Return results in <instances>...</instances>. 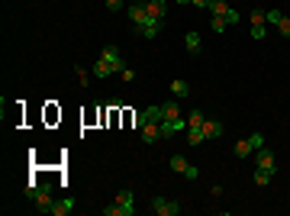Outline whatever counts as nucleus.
<instances>
[{"instance_id": "nucleus-1", "label": "nucleus", "mask_w": 290, "mask_h": 216, "mask_svg": "<svg viewBox=\"0 0 290 216\" xmlns=\"http://www.w3.org/2000/svg\"><path fill=\"white\" fill-rule=\"evenodd\" d=\"M32 207H36L39 213H52V207H55V187H52V181H46L42 191L32 197Z\"/></svg>"}, {"instance_id": "nucleus-2", "label": "nucleus", "mask_w": 290, "mask_h": 216, "mask_svg": "<svg viewBox=\"0 0 290 216\" xmlns=\"http://www.w3.org/2000/svg\"><path fill=\"white\" fill-rule=\"evenodd\" d=\"M261 145H265V136H261V132H252L248 139H239V142H236V155H239V158H245V155L258 152Z\"/></svg>"}, {"instance_id": "nucleus-3", "label": "nucleus", "mask_w": 290, "mask_h": 216, "mask_svg": "<svg viewBox=\"0 0 290 216\" xmlns=\"http://www.w3.org/2000/svg\"><path fill=\"white\" fill-rule=\"evenodd\" d=\"M152 213L155 216H177L181 213V203L177 200H165V197H155L152 200Z\"/></svg>"}, {"instance_id": "nucleus-4", "label": "nucleus", "mask_w": 290, "mask_h": 216, "mask_svg": "<svg viewBox=\"0 0 290 216\" xmlns=\"http://www.w3.org/2000/svg\"><path fill=\"white\" fill-rule=\"evenodd\" d=\"M139 129H142V142L145 145H155V142L161 139V120H148V123H142Z\"/></svg>"}, {"instance_id": "nucleus-5", "label": "nucleus", "mask_w": 290, "mask_h": 216, "mask_svg": "<svg viewBox=\"0 0 290 216\" xmlns=\"http://www.w3.org/2000/svg\"><path fill=\"white\" fill-rule=\"evenodd\" d=\"M100 58H103V62H110V65H113V71H116V74H120V71L126 68V62H122V52H120V48H116V46H107V48H103V52H100Z\"/></svg>"}, {"instance_id": "nucleus-6", "label": "nucleus", "mask_w": 290, "mask_h": 216, "mask_svg": "<svg viewBox=\"0 0 290 216\" xmlns=\"http://www.w3.org/2000/svg\"><path fill=\"white\" fill-rule=\"evenodd\" d=\"M171 171H177V174H187L191 181L200 178V171L193 168V165H187V158H181V155H174V158H171Z\"/></svg>"}, {"instance_id": "nucleus-7", "label": "nucleus", "mask_w": 290, "mask_h": 216, "mask_svg": "<svg viewBox=\"0 0 290 216\" xmlns=\"http://www.w3.org/2000/svg\"><path fill=\"white\" fill-rule=\"evenodd\" d=\"M255 165H258V168H265V171H277V158H274V152H267L265 145L255 152Z\"/></svg>"}, {"instance_id": "nucleus-8", "label": "nucleus", "mask_w": 290, "mask_h": 216, "mask_svg": "<svg viewBox=\"0 0 290 216\" xmlns=\"http://www.w3.org/2000/svg\"><path fill=\"white\" fill-rule=\"evenodd\" d=\"M177 129H187V120L177 116V120H161V139H171Z\"/></svg>"}, {"instance_id": "nucleus-9", "label": "nucleus", "mask_w": 290, "mask_h": 216, "mask_svg": "<svg viewBox=\"0 0 290 216\" xmlns=\"http://www.w3.org/2000/svg\"><path fill=\"white\" fill-rule=\"evenodd\" d=\"M129 20L136 23V29H142L145 20H148V10H145V3H129Z\"/></svg>"}, {"instance_id": "nucleus-10", "label": "nucleus", "mask_w": 290, "mask_h": 216, "mask_svg": "<svg viewBox=\"0 0 290 216\" xmlns=\"http://www.w3.org/2000/svg\"><path fill=\"white\" fill-rule=\"evenodd\" d=\"M222 132H226V126H222L219 120H203V136L206 139H222Z\"/></svg>"}, {"instance_id": "nucleus-11", "label": "nucleus", "mask_w": 290, "mask_h": 216, "mask_svg": "<svg viewBox=\"0 0 290 216\" xmlns=\"http://www.w3.org/2000/svg\"><path fill=\"white\" fill-rule=\"evenodd\" d=\"M145 10H148V16H155V20H165L168 0H145Z\"/></svg>"}, {"instance_id": "nucleus-12", "label": "nucleus", "mask_w": 290, "mask_h": 216, "mask_svg": "<svg viewBox=\"0 0 290 216\" xmlns=\"http://www.w3.org/2000/svg\"><path fill=\"white\" fill-rule=\"evenodd\" d=\"M139 32H142L145 39H155V36L161 32V20H155V16H148V20H145V26H142Z\"/></svg>"}, {"instance_id": "nucleus-13", "label": "nucleus", "mask_w": 290, "mask_h": 216, "mask_svg": "<svg viewBox=\"0 0 290 216\" xmlns=\"http://www.w3.org/2000/svg\"><path fill=\"white\" fill-rule=\"evenodd\" d=\"M71 210H74V197H65V200H55L52 216H68Z\"/></svg>"}, {"instance_id": "nucleus-14", "label": "nucleus", "mask_w": 290, "mask_h": 216, "mask_svg": "<svg viewBox=\"0 0 290 216\" xmlns=\"http://www.w3.org/2000/svg\"><path fill=\"white\" fill-rule=\"evenodd\" d=\"M103 216H136V207H122V203H116V207H103Z\"/></svg>"}, {"instance_id": "nucleus-15", "label": "nucleus", "mask_w": 290, "mask_h": 216, "mask_svg": "<svg viewBox=\"0 0 290 216\" xmlns=\"http://www.w3.org/2000/svg\"><path fill=\"white\" fill-rule=\"evenodd\" d=\"M94 74H97V77H113L116 71H113V65H110V62L97 58V62H94Z\"/></svg>"}, {"instance_id": "nucleus-16", "label": "nucleus", "mask_w": 290, "mask_h": 216, "mask_svg": "<svg viewBox=\"0 0 290 216\" xmlns=\"http://www.w3.org/2000/svg\"><path fill=\"white\" fill-rule=\"evenodd\" d=\"M271 178H274V171H265V168H255V184H258V187H267V184H271Z\"/></svg>"}, {"instance_id": "nucleus-17", "label": "nucleus", "mask_w": 290, "mask_h": 216, "mask_svg": "<svg viewBox=\"0 0 290 216\" xmlns=\"http://www.w3.org/2000/svg\"><path fill=\"white\" fill-rule=\"evenodd\" d=\"M184 42H187V52L191 55H200V46H203V42H200V32H187Z\"/></svg>"}, {"instance_id": "nucleus-18", "label": "nucleus", "mask_w": 290, "mask_h": 216, "mask_svg": "<svg viewBox=\"0 0 290 216\" xmlns=\"http://www.w3.org/2000/svg\"><path fill=\"white\" fill-rule=\"evenodd\" d=\"M203 110H191V116H187V129H200V126H203Z\"/></svg>"}, {"instance_id": "nucleus-19", "label": "nucleus", "mask_w": 290, "mask_h": 216, "mask_svg": "<svg viewBox=\"0 0 290 216\" xmlns=\"http://www.w3.org/2000/svg\"><path fill=\"white\" fill-rule=\"evenodd\" d=\"M116 203H122V207H132V203H136V193H132L129 187H122V191L116 193Z\"/></svg>"}, {"instance_id": "nucleus-20", "label": "nucleus", "mask_w": 290, "mask_h": 216, "mask_svg": "<svg viewBox=\"0 0 290 216\" xmlns=\"http://www.w3.org/2000/svg\"><path fill=\"white\" fill-rule=\"evenodd\" d=\"M210 10H213V16H222V20H226V13H229V3H226V0H213V3H210Z\"/></svg>"}, {"instance_id": "nucleus-21", "label": "nucleus", "mask_w": 290, "mask_h": 216, "mask_svg": "<svg viewBox=\"0 0 290 216\" xmlns=\"http://www.w3.org/2000/svg\"><path fill=\"white\" fill-rule=\"evenodd\" d=\"M171 94H174V97H187V94H191V84H187V81H171Z\"/></svg>"}, {"instance_id": "nucleus-22", "label": "nucleus", "mask_w": 290, "mask_h": 216, "mask_svg": "<svg viewBox=\"0 0 290 216\" xmlns=\"http://www.w3.org/2000/svg\"><path fill=\"white\" fill-rule=\"evenodd\" d=\"M177 116H181V107H177V103H165V107H161V120H177Z\"/></svg>"}, {"instance_id": "nucleus-23", "label": "nucleus", "mask_w": 290, "mask_h": 216, "mask_svg": "<svg viewBox=\"0 0 290 216\" xmlns=\"http://www.w3.org/2000/svg\"><path fill=\"white\" fill-rule=\"evenodd\" d=\"M203 139H206V136H203V126H200V129H187V142H191V145H200Z\"/></svg>"}, {"instance_id": "nucleus-24", "label": "nucleus", "mask_w": 290, "mask_h": 216, "mask_svg": "<svg viewBox=\"0 0 290 216\" xmlns=\"http://www.w3.org/2000/svg\"><path fill=\"white\" fill-rule=\"evenodd\" d=\"M39 191H42V184H39V181H29V184H26V191H23V193H26V200H32Z\"/></svg>"}, {"instance_id": "nucleus-25", "label": "nucleus", "mask_w": 290, "mask_h": 216, "mask_svg": "<svg viewBox=\"0 0 290 216\" xmlns=\"http://www.w3.org/2000/svg\"><path fill=\"white\" fill-rule=\"evenodd\" d=\"M265 23H267L265 10H252V26H265Z\"/></svg>"}, {"instance_id": "nucleus-26", "label": "nucleus", "mask_w": 290, "mask_h": 216, "mask_svg": "<svg viewBox=\"0 0 290 216\" xmlns=\"http://www.w3.org/2000/svg\"><path fill=\"white\" fill-rule=\"evenodd\" d=\"M277 29H281L284 39H290V16H281V20H277Z\"/></svg>"}, {"instance_id": "nucleus-27", "label": "nucleus", "mask_w": 290, "mask_h": 216, "mask_svg": "<svg viewBox=\"0 0 290 216\" xmlns=\"http://www.w3.org/2000/svg\"><path fill=\"white\" fill-rule=\"evenodd\" d=\"M210 26H213V32H226V26H229V23H226L222 16H213V23H210Z\"/></svg>"}, {"instance_id": "nucleus-28", "label": "nucleus", "mask_w": 290, "mask_h": 216, "mask_svg": "<svg viewBox=\"0 0 290 216\" xmlns=\"http://www.w3.org/2000/svg\"><path fill=\"white\" fill-rule=\"evenodd\" d=\"M77 81H81V87H87V84H91V77H87L84 65H77Z\"/></svg>"}, {"instance_id": "nucleus-29", "label": "nucleus", "mask_w": 290, "mask_h": 216, "mask_svg": "<svg viewBox=\"0 0 290 216\" xmlns=\"http://www.w3.org/2000/svg\"><path fill=\"white\" fill-rule=\"evenodd\" d=\"M252 39L261 42V39H265V26H252Z\"/></svg>"}, {"instance_id": "nucleus-30", "label": "nucleus", "mask_w": 290, "mask_h": 216, "mask_svg": "<svg viewBox=\"0 0 290 216\" xmlns=\"http://www.w3.org/2000/svg\"><path fill=\"white\" fill-rule=\"evenodd\" d=\"M226 23H229V26L239 23V10H229V13H226Z\"/></svg>"}, {"instance_id": "nucleus-31", "label": "nucleus", "mask_w": 290, "mask_h": 216, "mask_svg": "<svg viewBox=\"0 0 290 216\" xmlns=\"http://www.w3.org/2000/svg\"><path fill=\"white\" fill-rule=\"evenodd\" d=\"M281 16H284L281 10H267V23H277V20H281Z\"/></svg>"}, {"instance_id": "nucleus-32", "label": "nucleus", "mask_w": 290, "mask_h": 216, "mask_svg": "<svg viewBox=\"0 0 290 216\" xmlns=\"http://www.w3.org/2000/svg\"><path fill=\"white\" fill-rule=\"evenodd\" d=\"M122 3H126V0H107V10H120Z\"/></svg>"}, {"instance_id": "nucleus-33", "label": "nucleus", "mask_w": 290, "mask_h": 216, "mask_svg": "<svg viewBox=\"0 0 290 216\" xmlns=\"http://www.w3.org/2000/svg\"><path fill=\"white\" fill-rule=\"evenodd\" d=\"M193 7H210V3H213V0H191Z\"/></svg>"}]
</instances>
